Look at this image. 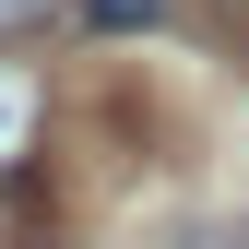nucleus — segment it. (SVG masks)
Segmentation results:
<instances>
[{
	"label": "nucleus",
	"mask_w": 249,
	"mask_h": 249,
	"mask_svg": "<svg viewBox=\"0 0 249 249\" xmlns=\"http://www.w3.org/2000/svg\"><path fill=\"white\" fill-rule=\"evenodd\" d=\"M59 12H71V0H0V48H24V36H48Z\"/></svg>",
	"instance_id": "3"
},
{
	"label": "nucleus",
	"mask_w": 249,
	"mask_h": 249,
	"mask_svg": "<svg viewBox=\"0 0 249 249\" xmlns=\"http://www.w3.org/2000/svg\"><path fill=\"white\" fill-rule=\"evenodd\" d=\"M226 12H237V48H249V0H226Z\"/></svg>",
	"instance_id": "4"
},
{
	"label": "nucleus",
	"mask_w": 249,
	"mask_h": 249,
	"mask_svg": "<svg viewBox=\"0 0 249 249\" xmlns=\"http://www.w3.org/2000/svg\"><path fill=\"white\" fill-rule=\"evenodd\" d=\"M36 131H48V95H36V71H12V59H0V178H24Z\"/></svg>",
	"instance_id": "1"
},
{
	"label": "nucleus",
	"mask_w": 249,
	"mask_h": 249,
	"mask_svg": "<svg viewBox=\"0 0 249 249\" xmlns=\"http://www.w3.org/2000/svg\"><path fill=\"white\" fill-rule=\"evenodd\" d=\"M83 24L95 36H142V24H166V0H83Z\"/></svg>",
	"instance_id": "2"
}]
</instances>
